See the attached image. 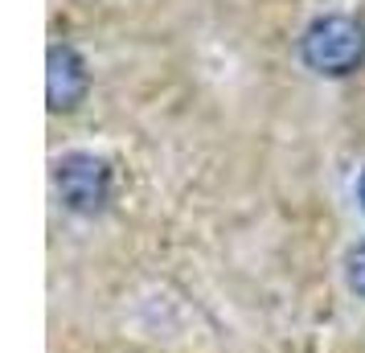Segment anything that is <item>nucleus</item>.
I'll use <instances>...</instances> for the list:
<instances>
[{"instance_id":"obj_5","label":"nucleus","mask_w":365,"mask_h":353,"mask_svg":"<svg viewBox=\"0 0 365 353\" xmlns=\"http://www.w3.org/2000/svg\"><path fill=\"white\" fill-rule=\"evenodd\" d=\"M361 205H365V173H361Z\"/></svg>"},{"instance_id":"obj_1","label":"nucleus","mask_w":365,"mask_h":353,"mask_svg":"<svg viewBox=\"0 0 365 353\" xmlns=\"http://www.w3.org/2000/svg\"><path fill=\"white\" fill-rule=\"evenodd\" d=\"M299 58L304 66L329 78H345L365 62V25L345 13L316 17L299 37Z\"/></svg>"},{"instance_id":"obj_3","label":"nucleus","mask_w":365,"mask_h":353,"mask_svg":"<svg viewBox=\"0 0 365 353\" xmlns=\"http://www.w3.org/2000/svg\"><path fill=\"white\" fill-rule=\"evenodd\" d=\"M86 83H91V74H86L83 53L74 46H53L50 50V107L53 111L78 107V99L86 95Z\"/></svg>"},{"instance_id":"obj_2","label":"nucleus","mask_w":365,"mask_h":353,"mask_svg":"<svg viewBox=\"0 0 365 353\" xmlns=\"http://www.w3.org/2000/svg\"><path fill=\"white\" fill-rule=\"evenodd\" d=\"M58 193L70 210H99L111 193V173L103 160L86 156V152H74L58 165Z\"/></svg>"},{"instance_id":"obj_4","label":"nucleus","mask_w":365,"mask_h":353,"mask_svg":"<svg viewBox=\"0 0 365 353\" xmlns=\"http://www.w3.org/2000/svg\"><path fill=\"white\" fill-rule=\"evenodd\" d=\"M349 284H353V292L365 296V242L353 251V259H349Z\"/></svg>"}]
</instances>
